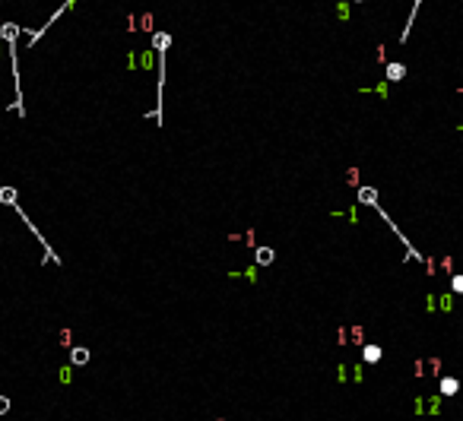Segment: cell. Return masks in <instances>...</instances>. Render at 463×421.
Masks as SVG:
<instances>
[{
  "label": "cell",
  "instance_id": "obj_1",
  "mask_svg": "<svg viewBox=\"0 0 463 421\" xmlns=\"http://www.w3.org/2000/svg\"><path fill=\"white\" fill-rule=\"evenodd\" d=\"M70 358H73V364H86V361H89V351H86V348H73Z\"/></svg>",
  "mask_w": 463,
  "mask_h": 421
},
{
  "label": "cell",
  "instance_id": "obj_2",
  "mask_svg": "<svg viewBox=\"0 0 463 421\" xmlns=\"http://www.w3.org/2000/svg\"><path fill=\"white\" fill-rule=\"evenodd\" d=\"M257 260H260L263 266H267V263L273 260V251H270V247H260V251H257Z\"/></svg>",
  "mask_w": 463,
  "mask_h": 421
},
{
  "label": "cell",
  "instance_id": "obj_3",
  "mask_svg": "<svg viewBox=\"0 0 463 421\" xmlns=\"http://www.w3.org/2000/svg\"><path fill=\"white\" fill-rule=\"evenodd\" d=\"M0 200H3V203H10V206H16V193L3 187V190H0Z\"/></svg>",
  "mask_w": 463,
  "mask_h": 421
},
{
  "label": "cell",
  "instance_id": "obj_4",
  "mask_svg": "<svg viewBox=\"0 0 463 421\" xmlns=\"http://www.w3.org/2000/svg\"><path fill=\"white\" fill-rule=\"evenodd\" d=\"M6 412H10V399L0 396V415H6Z\"/></svg>",
  "mask_w": 463,
  "mask_h": 421
},
{
  "label": "cell",
  "instance_id": "obj_5",
  "mask_svg": "<svg viewBox=\"0 0 463 421\" xmlns=\"http://www.w3.org/2000/svg\"><path fill=\"white\" fill-rule=\"evenodd\" d=\"M454 288H457V291H463V279H454Z\"/></svg>",
  "mask_w": 463,
  "mask_h": 421
}]
</instances>
